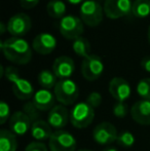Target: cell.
Segmentation results:
<instances>
[{
    "label": "cell",
    "instance_id": "cell-22",
    "mask_svg": "<svg viewBox=\"0 0 150 151\" xmlns=\"http://www.w3.org/2000/svg\"><path fill=\"white\" fill-rule=\"evenodd\" d=\"M58 77L55 75V73L50 70H42L38 74V83L42 86L44 90H50L55 88L56 84L58 83L57 81Z\"/></svg>",
    "mask_w": 150,
    "mask_h": 151
},
{
    "label": "cell",
    "instance_id": "cell-7",
    "mask_svg": "<svg viewBox=\"0 0 150 151\" xmlns=\"http://www.w3.org/2000/svg\"><path fill=\"white\" fill-rule=\"evenodd\" d=\"M104 72V64L101 57L97 55H90L83 59L81 64V74L84 79L88 81H95L99 79Z\"/></svg>",
    "mask_w": 150,
    "mask_h": 151
},
{
    "label": "cell",
    "instance_id": "cell-19",
    "mask_svg": "<svg viewBox=\"0 0 150 151\" xmlns=\"http://www.w3.org/2000/svg\"><path fill=\"white\" fill-rule=\"evenodd\" d=\"M12 93L19 100H29L35 95L31 82L24 78H19L12 83Z\"/></svg>",
    "mask_w": 150,
    "mask_h": 151
},
{
    "label": "cell",
    "instance_id": "cell-37",
    "mask_svg": "<svg viewBox=\"0 0 150 151\" xmlns=\"http://www.w3.org/2000/svg\"><path fill=\"white\" fill-rule=\"evenodd\" d=\"M102 151H117V149L113 147H107V148H105V149H103Z\"/></svg>",
    "mask_w": 150,
    "mask_h": 151
},
{
    "label": "cell",
    "instance_id": "cell-12",
    "mask_svg": "<svg viewBox=\"0 0 150 151\" xmlns=\"http://www.w3.org/2000/svg\"><path fill=\"white\" fill-rule=\"evenodd\" d=\"M69 120L70 113L64 105H56L48 112L47 122L52 129H56L57 131H60L66 127Z\"/></svg>",
    "mask_w": 150,
    "mask_h": 151
},
{
    "label": "cell",
    "instance_id": "cell-33",
    "mask_svg": "<svg viewBox=\"0 0 150 151\" xmlns=\"http://www.w3.org/2000/svg\"><path fill=\"white\" fill-rule=\"evenodd\" d=\"M38 3H39V0H20L21 6L26 9H31L35 7Z\"/></svg>",
    "mask_w": 150,
    "mask_h": 151
},
{
    "label": "cell",
    "instance_id": "cell-14",
    "mask_svg": "<svg viewBox=\"0 0 150 151\" xmlns=\"http://www.w3.org/2000/svg\"><path fill=\"white\" fill-rule=\"evenodd\" d=\"M57 44L58 42L54 35L50 33H41L34 38L32 47L39 55H50L56 50Z\"/></svg>",
    "mask_w": 150,
    "mask_h": 151
},
{
    "label": "cell",
    "instance_id": "cell-6",
    "mask_svg": "<svg viewBox=\"0 0 150 151\" xmlns=\"http://www.w3.org/2000/svg\"><path fill=\"white\" fill-rule=\"evenodd\" d=\"M104 14L111 20L123 18L132 14L133 1L132 0H105Z\"/></svg>",
    "mask_w": 150,
    "mask_h": 151
},
{
    "label": "cell",
    "instance_id": "cell-28",
    "mask_svg": "<svg viewBox=\"0 0 150 151\" xmlns=\"http://www.w3.org/2000/svg\"><path fill=\"white\" fill-rule=\"evenodd\" d=\"M113 114L118 118H123L128 112V107L124 102H116L113 105Z\"/></svg>",
    "mask_w": 150,
    "mask_h": 151
},
{
    "label": "cell",
    "instance_id": "cell-5",
    "mask_svg": "<svg viewBox=\"0 0 150 151\" xmlns=\"http://www.w3.org/2000/svg\"><path fill=\"white\" fill-rule=\"evenodd\" d=\"M83 22L80 18L75 16H66L60 21L59 30L64 38L74 41L78 37H81L83 34Z\"/></svg>",
    "mask_w": 150,
    "mask_h": 151
},
{
    "label": "cell",
    "instance_id": "cell-31",
    "mask_svg": "<svg viewBox=\"0 0 150 151\" xmlns=\"http://www.w3.org/2000/svg\"><path fill=\"white\" fill-rule=\"evenodd\" d=\"M9 105L6 102L1 101V103H0V123L1 124H4L7 121L8 117H9Z\"/></svg>",
    "mask_w": 150,
    "mask_h": 151
},
{
    "label": "cell",
    "instance_id": "cell-10",
    "mask_svg": "<svg viewBox=\"0 0 150 151\" xmlns=\"http://www.w3.org/2000/svg\"><path fill=\"white\" fill-rule=\"evenodd\" d=\"M117 129L111 122L99 123L93 131V138L99 145H108L117 140Z\"/></svg>",
    "mask_w": 150,
    "mask_h": 151
},
{
    "label": "cell",
    "instance_id": "cell-24",
    "mask_svg": "<svg viewBox=\"0 0 150 151\" xmlns=\"http://www.w3.org/2000/svg\"><path fill=\"white\" fill-rule=\"evenodd\" d=\"M132 14L139 19L147 18L150 14V0H135L133 2Z\"/></svg>",
    "mask_w": 150,
    "mask_h": 151
},
{
    "label": "cell",
    "instance_id": "cell-17",
    "mask_svg": "<svg viewBox=\"0 0 150 151\" xmlns=\"http://www.w3.org/2000/svg\"><path fill=\"white\" fill-rule=\"evenodd\" d=\"M56 96L50 90H41L37 91L33 97V103L37 107L39 111H47L52 110L55 107V102H56Z\"/></svg>",
    "mask_w": 150,
    "mask_h": 151
},
{
    "label": "cell",
    "instance_id": "cell-21",
    "mask_svg": "<svg viewBox=\"0 0 150 151\" xmlns=\"http://www.w3.org/2000/svg\"><path fill=\"white\" fill-rule=\"evenodd\" d=\"M46 12L50 18L62 20L66 17V3L63 0H50L46 5Z\"/></svg>",
    "mask_w": 150,
    "mask_h": 151
},
{
    "label": "cell",
    "instance_id": "cell-38",
    "mask_svg": "<svg viewBox=\"0 0 150 151\" xmlns=\"http://www.w3.org/2000/svg\"><path fill=\"white\" fill-rule=\"evenodd\" d=\"M147 39H148V42H149V44H150V26H149V28H148V31H147Z\"/></svg>",
    "mask_w": 150,
    "mask_h": 151
},
{
    "label": "cell",
    "instance_id": "cell-3",
    "mask_svg": "<svg viewBox=\"0 0 150 151\" xmlns=\"http://www.w3.org/2000/svg\"><path fill=\"white\" fill-rule=\"evenodd\" d=\"M54 93L61 105L70 106L73 105L79 97V88L76 82L70 78L61 79L58 80V83L55 86Z\"/></svg>",
    "mask_w": 150,
    "mask_h": 151
},
{
    "label": "cell",
    "instance_id": "cell-39",
    "mask_svg": "<svg viewBox=\"0 0 150 151\" xmlns=\"http://www.w3.org/2000/svg\"><path fill=\"white\" fill-rule=\"evenodd\" d=\"M77 151H92L90 149H80V150H77Z\"/></svg>",
    "mask_w": 150,
    "mask_h": 151
},
{
    "label": "cell",
    "instance_id": "cell-16",
    "mask_svg": "<svg viewBox=\"0 0 150 151\" xmlns=\"http://www.w3.org/2000/svg\"><path fill=\"white\" fill-rule=\"evenodd\" d=\"M132 118L141 125H150V100L137 101L131 109Z\"/></svg>",
    "mask_w": 150,
    "mask_h": 151
},
{
    "label": "cell",
    "instance_id": "cell-30",
    "mask_svg": "<svg viewBox=\"0 0 150 151\" xmlns=\"http://www.w3.org/2000/svg\"><path fill=\"white\" fill-rule=\"evenodd\" d=\"M4 77L9 82H11V83H14L19 78H21L19 70L17 68L12 67V66H8V67L5 68V70H4Z\"/></svg>",
    "mask_w": 150,
    "mask_h": 151
},
{
    "label": "cell",
    "instance_id": "cell-13",
    "mask_svg": "<svg viewBox=\"0 0 150 151\" xmlns=\"http://www.w3.org/2000/svg\"><path fill=\"white\" fill-rule=\"evenodd\" d=\"M75 71L74 61L67 56H61L52 64V72L59 79H69Z\"/></svg>",
    "mask_w": 150,
    "mask_h": 151
},
{
    "label": "cell",
    "instance_id": "cell-2",
    "mask_svg": "<svg viewBox=\"0 0 150 151\" xmlns=\"http://www.w3.org/2000/svg\"><path fill=\"white\" fill-rule=\"evenodd\" d=\"M104 14V7L97 0H85L80 5V19L88 27L99 26L102 23Z\"/></svg>",
    "mask_w": 150,
    "mask_h": 151
},
{
    "label": "cell",
    "instance_id": "cell-11",
    "mask_svg": "<svg viewBox=\"0 0 150 151\" xmlns=\"http://www.w3.org/2000/svg\"><path fill=\"white\" fill-rule=\"evenodd\" d=\"M109 93L116 102H124L131 97L132 88L126 79L121 77H114L109 82Z\"/></svg>",
    "mask_w": 150,
    "mask_h": 151
},
{
    "label": "cell",
    "instance_id": "cell-34",
    "mask_svg": "<svg viewBox=\"0 0 150 151\" xmlns=\"http://www.w3.org/2000/svg\"><path fill=\"white\" fill-rule=\"evenodd\" d=\"M141 67L144 71L150 73V56H146L141 61Z\"/></svg>",
    "mask_w": 150,
    "mask_h": 151
},
{
    "label": "cell",
    "instance_id": "cell-26",
    "mask_svg": "<svg viewBox=\"0 0 150 151\" xmlns=\"http://www.w3.org/2000/svg\"><path fill=\"white\" fill-rule=\"evenodd\" d=\"M23 112L28 115V117L31 119L32 123L39 120V110L34 105L33 101H28L23 105Z\"/></svg>",
    "mask_w": 150,
    "mask_h": 151
},
{
    "label": "cell",
    "instance_id": "cell-8",
    "mask_svg": "<svg viewBox=\"0 0 150 151\" xmlns=\"http://www.w3.org/2000/svg\"><path fill=\"white\" fill-rule=\"evenodd\" d=\"M50 151H75L76 139L69 132L56 131L48 140Z\"/></svg>",
    "mask_w": 150,
    "mask_h": 151
},
{
    "label": "cell",
    "instance_id": "cell-27",
    "mask_svg": "<svg viewBox=\"0 0 150 151\" xmlns=\"http://www.w3.org/2000/svg\"><path fill=\"white\" fill-rule=\"evenodd\" d=\"M116 142H117L118 145L122 146V147L128 148V147H132V146L134 145L135 137L131 132L124 131V132H121V133L118 135Z\"/></svg>",
    "mask_w": 150,
    "mask_h": 151
},
{
    "label": "cell",
    "instance_id": "cell-29",
    "mask_svg": "<svg viewBox=\"0 0 150 151\" xmlns=\"http://www.w3.org/2000/svg\"><path fill=\"white\" fill-rule=\"evenodd\" d=\"M85 102L88 105L92 106L94 109L95 108H98L99 106L101 105V103H102V96H101V93H98V91H93V93H90V95L88 96Z\"/></svg>",
    "mask_w": 150,
    "mask_h": 151
},
{
    "label": "cell",
    "instance_id": "cell-20",
    "mask_svg": "<svg viewBox=\"0 0 150 151\" xmlns=\"http://www.w3.org/2000/svg\"><path fill=\"white\" fill-rule=\"evenodd\" d=\"M18 148L17 137L11 131H0V151H16Z\"/></svg>",
    "mask_w": 150,
    "mask_h": 151
},
{
    "label": "cell",
    "instance_id": "cell-35",
    "mask_svg": "<svg viewBox=\"0 0 150 151\" xmlns=\"http://www.w3.org/2000/svg\"><path fill=\"white\" fill-rule=\"evenodd\" d=\"M6 31H7V25H5L3 22H1L0 23V34L3 35Z\"/></svg>",
    "mask_w": 150,
    "mask_h": 151
},
{
    "label": "cell",
    "instance_id": "cell-23",
    "mask_svg": "<svg viewBox=\"0 0 150 151\" xmlns=\"http://www.w3.org/2000/svg\"><path fill=\"white\" fill-rule=\"evenodd\" d=\"M73 52L77 55L78 57L85 59L88 58L90 54V43L86 38L84 37H78L77 39H75L73 41L72 44Z\"/></svg>",
    "mask_w": 150,
    "mask_h": 151
},
{
    "label": "cell",
    "instance_id": "cell-36",
    "mask_svg": "<svg viewBox=\"0 0 150 151\" xmlns=\"http://www.w3.org/2000/svg\"><path fill=\"white\" fill-rule=\"evenodd\" d=\"M68 3H70V4H74V5H77V4H80V3H83L85 0H66Z\"/></svg>",
    "mask_w": 150,
    "mask_h": 151
},
{
    "label": "cell",
    "instance_id": "cell-1",
    "mask_svg": "<svg viewBox=\"0 0 150 151\" xmlns=\"http://www.w3.org/2000/svg\"><path fill=\"white\" fill-rule=\"evenodd\" d=\"M0 48L6 60L18 65H26L32 59V48L23 38H8L0 42Z\"/></svg>",
    "mask_w": 150,
    "mask_h": 151
},
{
    "label": "cell",
    "instance_id": "cell-9",
    "mask_svg": "<svg viewBox=\"0 0 150 151\" xmlns=\"http://www.w3.org/2000/svg\"><path fill=\"white\" fill-rule=\"evenodd\" d=\"M6 25H7V32L12 37L22 38L23 36L29 33L32 27V22L26 14L20 12L12 16L6 23Z\"/></svg>",
    "mask_w": 150,
    "mask_h": 151
},
{
    "label": "cell",
    "instance_id": "cell-32",
    "mask_svg": "<svg viewBox=\"0 0 150 151\" xmlns=\"http://www.w3.org/2000/svg\"><path fill=\"white\" fill-rule=\"evenodd\" d=\"M25 151H48L47 147L42 142H32L28 144Z\"/></svg>",
    "mask_w": 150,
    "mask_h": 151
},
{
    "label": "cell",
    "instance_id": "cell-4",
    "mask_svg": "<svg viewBox=\"0 0 150 151\" xmlns=\"http://www.w3.org/2000/svg\"><path fill=\"white\" fill-rule=\"evenodd\" d=\"M95 118V109L86 102L74 105L70 111V122L76 129H85Z\"/></svg>",
    "mask_w": 150,
    "mask_h": 151
},
{
    "label": "cell",
    "instance_id": "cell-25",
    "mask_svg": "<svg viewBox=\"0 0 150 151\" xmlns=\"http://www.w3.org/2000/svg\"><path fill=\"white\" fill-rule=\"evenodd\" d=\"M137 93L143 100H150V78H143L137 84Z\"/></svg>",
    "mask_w": 150,
    "mask_h": 151
},
{
    "label": "cell",
    "instance_id": "cell-18",
    "mask_svg": "<svg viewBox=\"0 0 150 151\" xmlns=\"http://www.w3.org/2000/svg\"><path fill=\"white\" fill-rule=\"evenodd\" d=\"M31 136L36 140L37 142L45 141L50 140L52 136V127L50 125V123L45 120L39 119L32 123L31 125Z\"/></svg>",
    "mask_w": 150,
    "mask_h": 151
},
{
    "label": "cell",
    "instance_id": "cell-15",
    "mask_svg": "<svg viewBox=\"0 0 150 151\" xmlns=\"http://www.w3.org/2000/svg\"><path fill=\"white\" fill-rule=\"evenodd\" d=\"M32 121L26 113L23 111H17L9 118L10 131L16 136H24L29 129H31Z\"/></svg>",
    "mask_w": 150,
    "mask_h": 151
}]
</instances>
